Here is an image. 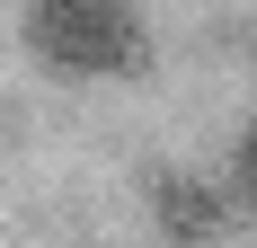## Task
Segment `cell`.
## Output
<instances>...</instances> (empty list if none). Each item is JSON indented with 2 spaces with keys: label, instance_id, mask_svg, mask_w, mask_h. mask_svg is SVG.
<instances>
[{
  "label": "cell",
  "instance_id": "obj_1",
  "mask_svg": "<svg viewBox=\"0 0 257 248\" xmlns=\"http://www.w3.org/2000/svg\"><path fill=\"white\" fill-rule=\"evenodd\" d=\"M27 53L71 80L142 71V9L133 0H27Z\"/></svg>",
  "mask_w": 257,
  "mask_h": 248
},
{
  "label": "cell",
  "instance_id": "obj_2",
  "mask_svg": "<svg viewBox=\"0 0 257 248\" xmlns=\"http://www.w3.org/2000/svg\"><path fill=\"white\" fill-rule=\"evenodd\" d=\"M213 222H222V204L204 186H160V230L169 239H213Z\"/></svg>",
  "mask_w": 257,
  "mask_h": 248
},
{
  "label": "cell",
  "instance_id": "obj_3",
  "mask_svg": "<svg viewBox=\"0 0 257 248\" xmlns=\"http://www.w3.org/2000/svg\"><path fill=\"white\" fill-rule=\"evenodd\" d=\"M231 177H239V195L257 204V124H248V133H239V160H231Z\"/></svg>",
  "mask_w": 257,
  "mask_h": 248
}]
</instances>
